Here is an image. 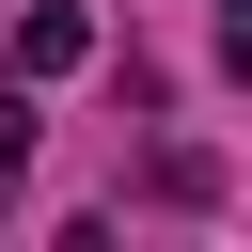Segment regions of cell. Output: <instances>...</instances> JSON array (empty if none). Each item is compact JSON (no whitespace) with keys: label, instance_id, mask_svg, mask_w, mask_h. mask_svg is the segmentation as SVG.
I'll use <instances>...</instances> for the list:
<instances>
[{"label":"cell","instance_id":"cell-1","mask_svg":"<svg viewBox=\"0 0 252 252\" xmlns=\"http://www.w3.org/2000/svg\"><path fill=\"white\" fill-rule=\"evenodd\" d=\"M63 63H94V16L79 0H32L16 16V79H63Z\"/></svg>","mask_w":252,"mask_h":252}]
</instances>
